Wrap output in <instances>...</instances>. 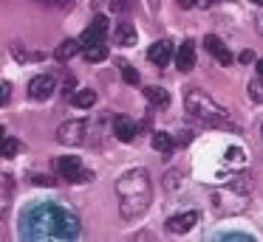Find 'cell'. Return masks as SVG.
Instances as JSON below:
<instances>
[{"label": "cell", "mask_w": 263, "mask_h": 242, "mask_svg": "<svg viewBox=\"0 0 263 242\" xmlns=\"http://www.w3.org/2000/svg\"><path fill=\"white\" fill-rule=\"evenodd\" d=\"M85 133H88V121L77 118V121H65L63 127L57 129V141L60 144H68V146H77L85 141Z\"/></svg>", "instance_id": "277c9868"}, {"label": "cell", "mask_w": 263, "mask_h": 242, "mask_svg": "<svg viewBox=\"0 0 263 242\" xmlns=\"http://www.w3.org/2000/svg\"><path fill=\"white\" fill-rule=\"evenodd\" d=\"M184 107L193 118H198L206 127H229V116L210 93H204L201 87H190L184 93Z\"/></svg>", "instance_id": "7a4b0ae2"}, {"label": "cell", "mask_w": 263, "mask_h": 242, "mask_svg": "<svg viewBox=\"0 0 263 242\" xmlns=\"http://www.w3.org/2000/svg\"><path fill=\"white\" fill-rule=\"evenodd\" d=\"M77 51H80V39H63V42L57 45V51H54V59H57V62H68Z\"/></svg>", "instance_id": "4fadbf2b"}, {"label": "cell", "mask_w": 263, "mask_h": 242, "mask_svg": "<svg viewBox=\"0 0 263 242\" xmlns=\"http://www.w3.org/2000/svg\"><path fill=\"white\" fill-rule=\"evenodd\" d=\"M57 172H60V178H65V183H85V180L93 178L88 169H82L80 158H74V155H63V158H60V161H57Z\"/></svg>", "instance_id": "3957f363"}, {"label": "cell", "mask_w": 263, "mask_h": 242, "mask_svg": "<svg viewBox=\"0 0 263 242\" xmlns=\"http://www.w3.org/2000/svg\"><path fill=\"white\" fill-rule=\"evenodd\" d=\"M74 104L77 107H82V110H88V107H93L97 104V93H93V90H77L74 93Z\"/></svg>", "instance_id": "2e32d148"}, {"label": "cell", "mask_w": 263, "mask_h": 242, "mask_svg": "<svg viewBox=\"0 0 263 242\" xmlns=\"http://www.w3.org/2000/svg\"><path fill=\"white\" fill-rule=\"evenodd\" d=\"M257 76H260V79H263V59H260V62H257Z\"/></svg>", "instance_id": "f1b7e54d"}, {"label": "cell", "mask_w": 263, "mask_h": 242, "mask_svg": "<svg viewBox=\"0 0 263 242\" xmlns=\"http://www.w3.org/2000/svg\"><path fill=\"white\" fill-rule=\"evenodd\" d=\"M60 3H68V0H60Z\"/></svg>", "instance_id": "d6a6232c"}, {"label": "cell", "mask_w": 263, "mask_h": 242, "mask_svg": "<svg viewBox=\"0 0 263 242\" xmlns=\"http://www.w3.org/2000/svg\"><path fill=\"white\" fill-rule=\"evenodd\" d=\"M31 180H34L37 186H54V180L48 178V174H34V178H31Z\"/></svg>", "instance_id": "603a6c76"}, {"label": "cell", "mask_w": 263, "mask_h": 242, "mask_svg": "<svg viewBox=\"0 0 263 242\" xmlns=\"http://www.w3.org/2000/svg\"><path fill=\"white\" fill-rule=\"evenodd\" d=\"M153 149L161 152V155H170L176 149V138L170 133H153Z\"/></svg>", "instance_id": "9a60e30c"}, {"label": "cell", "mask_w": 263, "mask_h": 242, "mask_svg": "<svg viewBox=\"0 0 263 242\" xmlns=\"http://www.w3.org/2000/svg\"><path fill=\"white\" fill-rule=\"evenodd\" d=\"M119 194H122V217H139L144 208L150 206V180L144 169H136V172H127L125 178L119 180Z\"/></svg>", "instance_id": "6da1fadb"}, {"label": "cell", "mask_w": 263, "mask_h": 242, "mask_svg": "<svg viewBox=\"0 0 263 242\" xmlns=\"http://www.w3.org/2000/svg\"><path fill=\"white\" fill-rule=\"evenodd\" d=\"M122 79H125L127 84H139V71L130 65H122Z\"/></svg>", "instance_id": "ffe728a7"}, {"label": "cell", "mask_w": 263, "mask_h": 242, "mask_svg": "<svg viewBox=\"0 0 263 242\" xmlns=\"http://www.w3.org/2000/svg\"><path fill=\"white\" fill-rule=\"evenodd\" d=\"M257 28H260V34H263V17H257Z\"/></svg>", "instance_id": "f546056e"}, {"label": "cell", "mask_w": 263, "mask_h": 242, "mask_svg": "<svg viewBox=\"0 0 263 242\" xmlns=\"http://www.w3.org/2000/svg\"><path fill=\"white\" fill-rule=\"evenodd\" d=\"M105 56H108L105 42H97V45H88V48H85V62H102Z\"/></svg>", "instance_id": "e0dca14e"}, {"label": "cell", "mask_w": 263, "mask_h": 242, "mask_svg": "<svg viewBox=\"0 0 263 242\" xmlns=\"http://www.w3.org/2000/svg\"><path fill=\"white\" fill-rule=\"evenodd\" d=\"M127 6H130V0H110V9L114 11H125Z\"/></svg>", "instance_id": "d4e9b609"}, {"label": "cell", "mask_w": 263, "mask_h": 242, "mask_svg": "<svg viewBox=\"0 0 263 242\" xmlns=\"http://www.w3.org/2000/svg\"><path fill=\"white\" fill-rule=\"evenodd\" d=\"M9 96H12V84L3 82V84H0V107H3V104L9 101Z\"/></svg>", "instance_id": "44dd1931"}, {"label": "cell", "mask_w": 263, "mask_h": 242, "mask_svg": "<svg viewBox=\"0 0 263 242\" xmlns=\"http://www.w3.org/2000/svg\"><path fill=\"white\" fill-rule=\"evenodd\" d=\"M221 239H252L249 234H238V231H229V234H221Z\"/></svg>", "instance_id": "cb8c5ba5"}, {"label": "cell", "mask_w": 263, "mask_h": 242, "mask_svg": "<svg viewBox=\"0 0 263 242\" xmlns=\"http://www.w3.org/2000/svg\"><path fill=\"white\" fill-rule=\"evenodd\" d=\"M0 141H3V127H0Z\"/></svg>", "instance_id": "1f68e13d"}, {"label": "cell", "mask_w": 263, "mask_h": 242, "mask_svg": "<svg viewBox=\"0 0 263 242\" xmlns=\"http://www.w3.org/2000/svg\"><path fill=\"white\" fill-rule=\"evenodd\" d=\"M249 99L252 101H263V79H252L249 82Z\"/></svg>", "instance_id": "d6986e66"}, {"label": "cell", "mask_w": 263, "mask_h": 242, "mask_svg": "<svg viewBox=\"0 0 263 242\" xmlns=\"http://www.w3.org/2000/svg\"><path fill=\"white\" fill-rule=\"evenodd\" d=\"M114 133H116V138H119V141L130 144V141L136 138V124H133V118L116 116V118H114Z\"/></svg>", "instance_id": "30bf717a"}, {"label": "cell", "mask_w": 263, "mask_h": 242, "mask_svg": "<svg viewBox=\"0 0 263 242\" xmlns=\"http://www.w3.org/2000/svg\"><path fill=\"white\" fill-rule=\"evenodd\" d=\"M12 56H14V59H20V62H23L29 54H26V48H23V45H17V42H14V45H12Z\"/></svg>", "instance_id": "7402d4cb"}, {"label": "cell", "mask_w": 263, "mask_h": 242, "mask_svg": "<svg viewBox=\"0 0 263 242\" xmlns=\"http://www.w3.org/2000/svg\"><path fill=\"white\" fill-rule=\"evenodd\" d=\"M17 152H20V141L6 138V135H3V141H0V155H3V158H14Z\"/></svg>", "instance_id": "ac0fdd59"}, {"label": "cell", "mask_w": 263, "mask_h": 242, "mask_svg": "<svg viewBox=\"0 0 263 242\" xmlns=\"http://www.w3.org/2000/svg\"><path fill=\"white\" fill-rule=\"evenodd\" d=\"M178 6H181V9H190V6H195V0H176Z\"/></svg>", "instance_id": "83f0119b"}, {"label": "cell", "mask_w": 263, "mask_h": 242, "mask_svg": "<svg viewBox=\"0 0 263 242\" xmlns=\"http://www.w3.org/2000/svg\"><path fill=\"white\" fill-rule=\"evenodd\" d=\"M238 59H240V62H243V65H246V62H252V59H255V54H252V51H243V54H240Z\"/></svg>", "instance_id": "484cf974"}, {"label": "cell", "mask_w": 263, "mask_h": 242, "mask_svg": "<svg viewBox=\"0 0 263 242\" xmlns=\"http://www.w3.org/2000/svg\"><path fill=\"white\" fill-rule=\"evenodd\" d=\"M204 48L210 51V54L215 56L221 65H232V51H229L227 45H223L221 39L215 37V34H206V37H204Z\"/></svg>", "instance_id": "52a82bcc"}, {"label": "cell", "mask_w": 263, "mask_h": 242, "mask_svg": "<svg viewBox=\"0 0 263 242\" xmlns=\"http://www.w3.org/2000/svg\"><path fill=\"white\" fill-rule=\"evenodd\" d=\"M144 99H147L153 107H159V110H164V107L170 104V93H167L164 87H156V84L153 87H144Z\"/></svg>", "instance_id": "7c38bea8"}, {"label": "cell", "mask_w": 263, "mask_h": 242, "mask_svg": "<svg viewBox=\"0 0 263 242\" xmlns=\"http://www.w3.org/2000/svg\"><path fill=\"white\" fill-rule=\"evenodd\" d=\"M108 28H110V23H108V17H93V23L82 31V37H80V45L82 48H88V45H97V42H105V34H108Z\"/></svg>", "instance_id": "5b68a950"}, {"label": "cell", "mask_w": 263, "mask_h": 242, "mask_svg": "<svg viewBox=\"0 0 263 242\" xmlns=\"http://www.w3.org/2000/svg\"><path fill=\"white\" fill-rule=\"evenodd\" d=\"M147 59L153 62V65L164 68L167 62L173 59V48H170V42H164V39H161V42H153V45L147 48Z\"/></svg>", "instance_id": "9c48e42d"}, {"label": "cell", "mask_w": 263, "mask_h": 242, "mask_svg": "<svg viewBox=\"0 0 263 242\" xmlns=\"http://www.w3.org/2000/svg\"><path fill=\"white\" fill-rule=\"evenodd\" d=\"M116 42L119 45H133L136 42V28L130 26V20H119V26H116Z\"/></svg>", "instance_id": "5bb4252c"}, {"label": "cell", "mask_w": 263, "mask_h": 242, "mask_svg": "<svg viewBox=\"0 0 263 242\" xmlns=\"http://www.w3.org/2000/svg\"><path fill=\"white\" fill-rule=\"evenodd\" d=\"M54 93V79L48 76V73H43V76H34L29 82V96L37 101H46L48 96Z\"/></svg>", "instance_id": "8992f818"}, {"label": "cell", "mask_w": 263, "mask_h": 242, "mask_svg": "<svg viewBox=\"0 0 263 242\" xmlns=\"http://www.w3.org/2000/svg\"><path fill=\"white\" fill-rule=\"evenodd\" d=\"M218 0H195V6H201V9H210V6H215Z\"/></svg>", "instance_id": "4316f807"}, {"label": "cell", "mask_w": 263, "mask_h": 242, "mask_svg": "<svg viewBox=\"0 0 263 242\" xmlns=\"http://www.w3.org/2000/svg\"><path fill=\"white\" fill-rule=\"evenodd\" d=\"M198 223V211H187V214H176L167 219V231L170 234H187L193 225Z\"/></svg>", "instance_id": "ba28073f"}, {"label": "cell", "mask_w": 263, "mask_h": 242, "mask_svg": "<svg viewBox=\"0 0 263 242\" xmlns=\"http://www.w3.org/2000/svg\"><path fill=\"white\" fill-rule=\"evenodd\" d=\"M193 65H195V45L193 42H181L178 51H176V68L187 73V71H193Z\"/></svg>", "instance_id": "8fae6325"}, {"label": "cell", "mask_w": 263, "mask_h": 242, "mask_svg": "<svg viewBox=\"0 0 263 242\" xmlns=\"http://www.w3.org/2000/svg\"><path fill=\"white\" fill-rule=\"evenodd\" d=\"M252 3H257V6H263V0H252Z\"/></svg>", "instance_id": "4dcf8cb0"}]
</instances>
